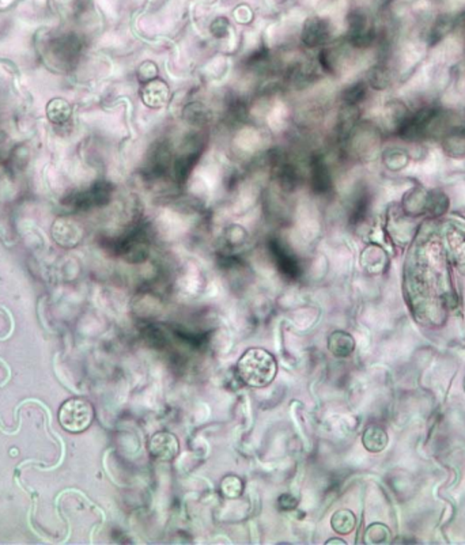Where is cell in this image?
Wrapping results in <instances>:
<instances>
[{
	"instance_id": "cell-3",
	"label": "cell",
	"mask_w": 465,
	"mask_h": 545,
	"mask_svg": "<svg viewBox=\"0 0 465 545\" xmlns=\"http://www.w3.org/2000/svg\"><path fill=\"white\" fill-rule=\"evenodd\" d=\"M52 238L62 248H75L84 238V229L72 218H57L52 225Z\"/></svg>"
},
{
	"instance_id": "cell-9",
	"label": "cell",
	"mask_w": 465,
	"mask_h": 545,
	"mask_svg": "<svg viewBox=\"0 0 465 545\" xmlns=\"http://www.w3.org/2000/svg\"><path fill=\"white\" fill-rule=\"evenodd\" d=\"M388 434L379 426H370L362 435V444L367 451L380 453L388 446Z\"/></svg>"
},
{
	"instance_id": "cell-4",
	"label": "cell",
	"mask_w": 465,
	"mask_h": 545,
	"mask_svg": "<svg viewBox=\"0 0 465 545\" xmlns=\"http://www.w3.org/2000/svg\"><path fill=\"white\" fill-rule=\"evenodd\" d=\"M150 454L158 460L169 463L173 461L179 451H180V444L179 439L176 438L174 434L169 431H159L155 432L149 442Z\"/></svg>"
},
{
	"instance_id": "cell-18",
	"label": "cell",
	"mask_w": 465,
	"mask_h": 545,
	"mask_svg": "<svg viewBox=\"0 0 465 545\" xmlns=\"http://www.w3.org/2000/svg\"><path fill=\"white\" fill-rule=\"evenodd\" d=\"M464 391H465V380H464Z\"/></svg>"
},
{
	"instance_id": "cell-7",
	"label": "cell",
	"mask_w": 465,
	"mask_h": 545,
	"mask_svg": "<svg viewBox=\"0 0 465 545\" xmlns=\"http://www.w3.org/2000/svg\"><path fill=\"white\" fill-rule=\"evenodd\" d=\"M328 349L337 358H347L355 349V340L347 332H332L328 337Z\"/></svg>"
},
{
	"instance_id": "cell-6",
	"label": "cell",
	"mask_w": 465,
	"mask_h": 545,
	"mask_svg": "<svg viewBox=\"0 0 465 545\" xmlns=\"http://www.w3.org/2000/svg\"><path fill=\"white\" fill-rule=\"evenodd\" d=\"M310 184L317 193H325L332 186L328 166L321 157H313L310 162Z\"/></svg>"
},
{
	"instance_id": "cell-16",
	"label": "cell",
	"mask_w": 465,
	"mask_h": 545,
	"mask_svg": "<svg viewBox=\"0 0 465 545\" xmlns=\"http://www.w3.org/2000/svg\"><path fill=\"white\" fill-rule=\"evenodd\" d=\"M278 505H279V507H281V510H283V512L294 510L297 507V505H298V500L294 496L290 495V494H284V495L279 498Z\"/></svg>"
},
{
	"instance_id": "cell-12",
	"label": "cell",
	"mask_w": 465,
	"mask_h": 545,
	"mask_svg": "<svg viewBox=\"0 0 465 545\" xmlns=\"http://www.w3.org/2000/svg\"><path fill=\"white\" fill-rule=\"evenodd\" d=\"M244 491V483L237 476H226L220 483V493L229 499H235L241 496Z\"/></svg>"
},
{
	"instance_id": "cell-17",
	"label": "cell",
	"mask_w": 465,
	"mask_h": 545,
	"mask_svg": "<svg viewBox=\"0 0 465 545\" xmlns=\"http://www.w3.org/2000/svg\"><path fill=\"white\" fill-rule=\"evenodd\" d=\"M327 544L331 545V544H342L344 545L346 544V541H343V540H339V539H331V540H328L327 541Z\"/></svg>"
},
{
	"instance_id": "cell-8",
	"label": "cell",
	"mask_w": 465,
	"mask_h": 545,
	"mask_svg": "<svg viewBox=\"0 0 465 545\" xmlns=\"http://www.w3.org/2000/svg\"><path fill=\"white\" fill-rule=\"evenodd\" d=\"M45 112H47V117L52 124L63 125L71 118L72 108L67 99L57 97V99H50V102L47 103Z\"/></svg>"
},
{
	"instance_id": "cell-10",
	"label": "cell",
	"mask_w": 465,
	"mask_h": 545,
	"mask_svg": "<svg viewBox=\"0 0 465 545\" xmlns=\"http://www.w3.org/2000/svg\"><path fill=\"white\" fill-rule=\"evenodd\" d=\"M331 525L336 533L349 534L357 527V518H355L354 512L343 509V510H339V512L333 514Z\"/></svg>"
},
{
	"instance_id": "cell-5",
	"label": "cell",
	"mask_w": 465,
	"mask_h": 545,
	"mask_svg": "<svg viewBox=\"0 0 465 545\" xmlns=\"http://www.w3.org/2000/svg\"><path fill=\"white\" fill-rule=\"evenodd\" d=\"M331 28L325 19L312 18L308 19L302 32V40L308 47H318L330 40Z\"/></svg>"
},
{
	"instance_id": "cell-2",
	"label": "cell",
	"mask_w": 465,
	"mask_h": 545,
	"mask_svg": "<svg viewBox=\"0 0 465 545\" xmlns=\"http://www.w3.org/2000/svg\"><path fill=\"white\" fill-rule=\"evenodd\" d=\"M59 423L71 434H79L89 429L94 420L93 405L81 397H72L65 401L57 413Z\"/></svg>"
},
{
	"instance_id": "cell-1",
	"label": "cell",
	"mask_w": 465,
	"mask_h": 545,
	"mask_svg": "<svg viewBox=\"0 0 465 545\" xmlns=\"http://www.w3.org/2000/svg\"><path fill=\"white\" fill-rule=\"evenodd\" d=\"M278 364L272 354L263 348H250L237 364L240 380L252 388H266L275 380Z\"/></svg>"
},
{
	"instance_id": "cell-14",
	"label": "cell",
	"mask_w": 465,
	"mask_h": 545,
	"mask_svg": "<svg viewBox=\"0 0 465 545\" xmlns=\"http://www.w3.org/2000/svg\"><path fill=\"white\" fill-rule=\"evenodd\" d=\"M364 97H365V86L362 83H357V84L351 86L343 93V101L349 106L355 105Z\"/></svg>"
},
{
	"instance_id": "cell-13",
	"label": "cell",
	"mask_w": 465,
	"mask_h": 545,
	"mask_svg": "<svg viewBox=\"0 0 465 545\" xmlns=\"http://www.w3.org/2000/svg\"><path fill=\"white\" fill-rule=\"evenodd\" d=\"M186 117H188V121L191 124H196V125H201L207 121L208 118V113L206 111V108L200 103H192L189 105V108L186 109Z\"/></svg>"
},
{
	"instance_id": "cell-11",
	"label": "cell",
	"mask_w": 465,
	"mask_h": 545,
	"mask_svg": "<svg viewBox=\"0 0 465 545\" xmlns=\"http://www.w3.org/2000/svg\"><path fill=\"white\" fill-rule=\"evenodd\" d=\"M391 540V530L382 524H373L366 529V544H385Z\"/></svg>"
},
{
	"instance_id": "cell-15",
	"label": "cell",
	"mask_w": 465,
	"mask_h": 545,
	"mask_svg": "<svg viewBox=\"0 0 465 545\" xmlns=\"http://www.w3.org/2000/svg\"><path fill=\"white\" fill-rule=\"evenodd\" d=\"M211 33L218 38L226 37L229 33V22L226 18H218L211 25Z\"/></svg>"
}]
</instances>
